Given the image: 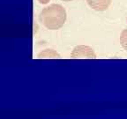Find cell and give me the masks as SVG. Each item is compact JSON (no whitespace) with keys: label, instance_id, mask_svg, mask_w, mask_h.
<instances>
[{"label":"cell","instance_id":"6da1fadb","mask_svg":"<svg viewBox=\"0 0 127 119\" xmlns=\"http://www.w3.org/2000/svg\"><path fill=\"white\" fill-rule=\"evenodd\" d=\"M39 20L47 29L58 30L65 23L66 11L60 4H50L40 12Z\"/></svg>","mask_w":127,"mask_h":119},{"label":"cell","instance_id":"7a4b0ae2","mask_svg":"<svg viewBox=\"0 0 127 119\" xmlns=\"http://www.w3.org/2000/svg\"><path fill=\"white\" fill-rule=\"evenodd\" d=\"M71 58H96L95 51L91 47L87 45L76 46L71 54Z\"/></svg>","mask_w":127,"mask_h":119},{"label":"cell","instance_id":"3957f363","mask_svg":"<svg viewBox=\"0 0 127 119\" xmlns=\"http://www.w3.org/2000/svg\"><path fill=\"white\" fill-rule=\"evenodd\" d=\"M87 3L94 10L102 12L109 8L111 0H87Z\"/></svg>","mask_w":127,"mask_h":119},{"label":"cell","instance_id":"277c9868","mask_svg":"<svg viewBox=\"0 0 127 119\" xmlns=\"http://www.w3.org/2000/svg\"><path fill=\"white\" fill-rule=\"evenodd\" d=\"M38 58H59L60 55L51 49H47L37 54Z\"/></svg>","mask_w":127,"mask_h":119},{"label":"cell","instance_id":"5b68a950","mask_svg":"<svg viewBox=\"0 0 127 119\" xmlns=\"http://www.w3.org/2000/svg\"><path fill=\"white\" fill-rule=\"evenodd\" d=\"M120 43L124 48V50L127 51V28L124 29L120 34Z\"/></svg>","mask_w":127,"mask_h":119},{"label":"cell","instance_id":"8992f818","mask_svg":"<svg viewBox=\"0 0 127 119\" xmlns=\"http://www.w3.org/2000/svg\"><path fill=\"white\" fill-rule=\"evenodd\" d=\"M37 1L40 3V4H48V3L50 2V0H37Z\"/></svg>","mask_w":127,"mask_h":119},{"label":"cell","instance_id":"52a82bcc","mask_svg":"<svg viewBox=\"0 0 127 119\" xmlns=\"http://www.w3.org/2000/svg\"><path fill=\"white\" fill-rule=\"evenodd\" d=\"M64 2H71V1H73V0H62Z\"/></svg>","mask_w":127,"mask_h":119}]
</instances>
